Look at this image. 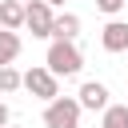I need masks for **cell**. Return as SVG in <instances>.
Wrapping results in <instances>:
<instances>
[{"mask_svg":"<svg viewBox=\"0 0 128 128\" xmlns=\"http://www.w3.org/2000/svg\"><path fill=\"white\" fill-rule=\"evenodd\" d=\"M96 8H100V12H108V16H116V12L124 8V0H96Z\"/></svg>","mask_w":128,"mask_h":128,"instance_id":"12","label":"cell"},{"mask_svg":"<svg viewBox=\"0 0 128 128\" xmlns=\"http://www.w3.org/2000/svg\"><path fill=\"white\" fill-rule=\"evenodd\" d=\"M20 56V36L0 28V68H12V60Z\"/></svg>","mask_w":128,"mask_h":128,"instance_id":"9","label":"cell"},{"mask_svg":"<svg viewBox=\"0 0 128 128\" xmlns=\"http://www.w3.org/2000/svg\"><path fill=\"white\" fill-rule=\"evenodd\" d=\"M24 88H28L36 100H48V104L60 96V80H56L48 68H28V72H24Z\"/></svg>","mask_w":128,"mask_h":128,"instance_id":"3","label":"cell"},{"mask_svg":"<svg viewBox=\"0 0 128 128\" xmlns=\"http://www.w3.org/2000/svg\"><path fill=\"white\" fill-rule=\"evenodd\" d=\"M100 44H104V52H128V20H108L104 24V32H100Z\"/></svg>","mask_w":128,"mask_h":128,"instance_id":"6","label":"cell"},{"mask_svg":"<svg viewBox=\"0 0 128 128\" xmlns=\"http://www.w3.org/2000/svg\"><path fill=\"white\" fill-rule=\"evenodd\" d=\"M76 104H80V112H84V108H88V112H104V108H108V88H104L100 80H84Z\"/></svg>","mask_w":128,"mask_h":128,"instance_id":"5","label":"cell"},{"mask_svg":"<svg viewBox=\"0 0 128 128\" xmlns=\"http://www.w3.org/2000/svg\"><path fill=\"white\" fill-rule=\"evenodd\" d=\"M44 68L60 80V76H76L80 68H84V56H80V48L76 44H68V40H52L48 44V56H44Z\"/></svg>","mask_w":128,"mask_h":128,"instance_id":"1","label":"cell"},{"mask_svg":"<svg viewBox=\"0 0 128 128\" xmlns=\"http://www.w3.org/2000/svg\"><path fill=\"white\" fill-rule=\"evenodd\" d=\"M44 128H80V104H76V96H56L44 108Z\"/></svg>","mask_w":128,"mask_h":128,"instance_id":"2","label":"cell"},{"mask_svg":"<svg viewBox=\"0 0 128 128\" xmlns=\"http://www.w3.org/2000/svg\"><path fill=\"white\" fill-rule=\"evenodd\" d=\"M16 88H24V72H16V68H0V92L8 96V92H16Z\"/></svg>","mask_w":128,"mask_h":128,"instance_id":"11","label":"cell"},{"mask_svg":"<svg viewBox=\"0 0 128 128\" xmlns=\"http://www.w3.org/2000/svg\"><path fill=\"white\" fill-rule=\"evenodd\" d=\"M8 120H12V112H8V104L0 100V128H8Z\"/></svg>","mask_w":128,"mask_h":128,"instance_id":"13","label":"cell"},{"mask_svg":"<svg viewBox=\"0 0 128 128\" xmlns=\"http://www.w3.org/2000/svg\"><path fill=\"white\" fill-rule=\"evenodd\" d=\"M20 4H32V0H20Z\"/></svg>","mask_w":128,"mask_h":128,"instance_id":"15","label":"cell"},{"mask_svg":"<svg viewBox=\"0 0 128 128\" xmlns=\"http://www.w3.org/2000/svg\"><path fill=\"white\" fill-rule=\"evenodd\" d=\"M0 28H4V32L24 28V4H20V0H0Z\"/></svg>","mask_w":128,"mask_h":128,"instance_id":"8","label":"cell"},{"mask_svg":"<svg viewBox=\"0 0 128 128\" xmlns=\"http://www.w3.org/2000/svg\"><path fill=\"white\" fill-rule=\"evenodd\" d=\"M52 20H56V12L44 4V0H32V4H24V28L32 32V36H52Z\"/></svg>","mask_w":128,"mask_h":128,"instance_id":"4","label":"cell"},{"mask_svg":"<svg viewBox=\"0 0 128 128\" xmlns=\"http://www.w3.org/2000/svg\"><path fill=\"white\" fill-rule=\"evenodd\" d=\"M76 36H80V16H76V12H60V16L52 20V40L76 44Z\"/></svg>","mask_w":128,"mask_h":128,"instance_id":"7","label":"cell"},{"mask_svg":"<svg viewBox=\"0 0 128 128\" xmlns=\"http://www.w3.org/2000/svg\"><path fill=\"white\" fill-rule=\"evenodd\" d=\"M8 128H12V124H8Z\"/></svg>","mask_w":128,"mask_h":128,"instance_id":"16","label":"cell"},{"mask_svg":"<svg viewBox=\"0 0 128 128\" xmlns=\"http://www.w3.org/2000/svg\"><path fill=\"white\" fill-rule=\"evenodd\" d=\"M44 4H48V8H56V4H64V0H44Z\"/></svg>","mask_w":128,"mask_h":128,"instance_id":"14","label":"cell"},{"mask_svg":"<svg viewBox=\"0 0 128 128\" xmlns=\"http://www.w3.org/2000/svg\"><path fill=\"white\" fill-rule=\"evenodd\" d=\"M104 128H128V104H108L104 108Z\"/></svg>","mask_w":128,"mask_h":128,"instance_id":"10","label":"cell"}]
</instances>
